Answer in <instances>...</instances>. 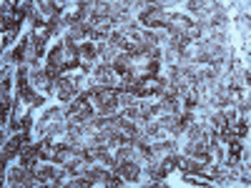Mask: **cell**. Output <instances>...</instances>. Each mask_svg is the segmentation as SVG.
<instances>
[{
    "label": "cell",
    "instance_id": "obj_1",
    "mask_svg": "<svg viewBox=\"0 0 251 188\" xmlns=\"http://www.w3.org/2000/svg\"><path fill=\"white\" fill-rule=\"evenodd\" d=\"M55 93H58V98L60 100H73V95H75V86H73V78L71 75H60L58 80H55Z\"/></svg>",
    "mask_w": 251,
    "mask_h": 188
},
{
    "label": "cell",
    "instance_id": "obj_2",
    "mask_svg": "<svg viewBox=\"0 0 251 188\" xmlns=\"http://www.w3.org/2000/svg\"><path fill=\"white\" fill-rule=\"evenodd\" d=\"M75 55H78L83 63H91L93 58H98V46H93L91 40H86V43L75 46Z\"/></svg>",
    "mask_w": 251,
    "mask_h": 188
},
{
    "label": "cell",
    "instance_id": "obj_3",
    "mask_svg": "<svg viewBox=\"0 0 251 188\" xmlns=\"http://www.w3.org/2000/svg\"><path fill=\"white\" fill-rule=\"evenodd\" d=\"M15 33L18 30H3V48H8L13 40H15Z\"/></svg>",
    "mask_w": 251,
    "mask_h": 188
}]
</instances>
